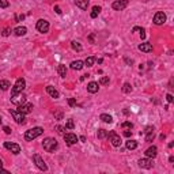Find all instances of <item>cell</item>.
<instances>
[{
  "label": "cell",
  "mask_w": 174,
  "mask_h": 174,
  "mask_svg": "<svg viewBox=\"0 0 174 174\" xmlns=\"http://www.w3.org/2000/svg\"><path fill=\"white\" fill-rule=\"evenodd\" d=\"M101 12V7L99 6H94L93 7V12H91V18H97V15Z\"/></svg>",
  "instance_id": "obj_26"
},
{
  "label": "cell",
  "mask_w": 174,
  "mask_h": 174,
  "mask_svg": "<svg viewBox=\"0 0 174 174\" xmlns=\"http://www.w3.org/2000/svg\"><path fill=\"white\" fill-rule=\"evenodd\" d=\"M166 99H167L169 104H171V102H173V95H171V94H167V95H166Z\"/></svg>",
  "instance_id": "obj_38"
},
{
  "label": "cell",
  "mask_w": 174,
  "mask_h": 174,
  "mask_svg": "<svg viewBox=\"0 0 174 174\" xmlns=\"http://www.w3.org/2000/svg\"><path fill=\"white\" fill-rule=\"evenodd\" d=\"M37 30L40 33H48L49 30V22L45 21V19H40L37 22Z\"/></svg>",
  "instance_id": "obj_6"
},
{
  "label": "cell",
  "mask_w": 174,
  "mask_h": 174,
  "mask_svg": "<svg viewBox=\"0 0 174 174\" xmlns=\"http://www.w3.org/2000/svg\"><path fill=\"white\" fill-rule=\"evenodd\" d=\"M140 30H141V27H133V33H138Z\"/></svg>",
  "instance_id": "obj_47"
},
{
  "label": "cell",
  "mask_w": 174,
  "mask_h": 174,
  "mask_svg": "<svg viewBox=\"0 0 174 174\" xmlns=\"http://www.w3.org/2000/svg\"><path fill=\"white\" fill-rule=\"evenodd\" d=\"M94 63H95V57H87L86 58V61H84V64L87 65V67H93V65H94Z\"/></svg>",
  "instance_id": "obj_28"
},
{
  "label": "cell",
  "mask_w": 174,
  "mask_h": 174,
  "mask_svg": "<svg viewBox=\"0 0 174 174\" xmlns=\"http://www.w3.org/2000/svg\"><path fill=\"white\" fill-rule=\"evenodd\" d=\"M101 120H102L104 122H107V124H110V122L113 121L112 116H109V114H101Z\"/></svg>",
  "instance_id": "obj_27"
},
{
  "label": "cell",
  "mask_w": 174,
  "mask_h": 174,
  "mask_svg": "<svg viewBox=\"0 0 174 174\" xmlns=\"http://www.w3.org/2000/svg\"><path fill=\"white\" fill-rule=\"evenodd\" d=\"M122 91L127 93V94H128V93H131L132 91V86L129 84V83H125V84H124V87H122Z\"/></svg>",
  "instance_id": "obj_31"
},
{
  "label": "cell",
  "mask_w": 174,
  "mask_h": 174,
  "mask_svg": "<svg viewBox=\"0 0 174 174\" xmlns=\"http://www.w3.org/2000/svg\"><path fill=\"white\" fill-rule=\"evenodd\" d=\"M10 33H11V29H10V27H6V29L3 30V36H4V37L10 36Z\"/></svg>",
  "instance_id": "obj_37"
},
{
  "label": "cell",
  "mask_w": 174,
  "mask_h": 174,
  "mask_svg": "<svg viewBox=\"0 0 174 174\" xmlns=\"http://www.w3.org/2000/svg\"><path fill=\"white\" fill-rule=\"evenodd\" d=\"M107 138H109V141L113 144L114 147H120V146H121V143H122L121 138H120L116 132H110V133H107Z\"/></svg>",
  "instance_id": "obj_5"
},
{
  "label": "cell",
  "mask_w": 174,
  "mask_h": 174,
  "mask_svg": "<svg viewBox=\"0 0 174 174\" xmlns=\"http://www.w3.org/2000/svg\"><path fill=\"white\" fill-rule=\"evenodd\" d=\"M127 6H128V0H116V1H113V4H112L113 10H116V11H122Z\"/></svg>",
  "instance_id": "obj_9"
},
{
  "label": "cell",
  "mask_w": 174,
  "mask_h": 174,
  "mask_svg": "<svg viewBox=\"0 0 174 174\" xmlns=\"http://www.w3.org/2000/svg\"><path fill=\"white\" fill-rule=\"evenodd\" d=\"M3 131H4V132H6V133H7V135H10V133H11V129H10V128H8V127H4V128H3Z\"/></svg>",
  "instance_id": "obj_39"
},
{
  "label": "cell",
  "mask_w": 174,
  "mask_h": 174,
  "mask_svg": "<svg viewBox=\"0 0 174 174\" xmlns=\"http://www.w3.org/2000/svg\"><path fill=\"white\" fill-rule=\"evenodd\" d=\"M4 147H6L7 150H10L12 154H15V155H18L19 153H21V147L18 146V144L15 143H10V141H6L4 143Z\"/></svg>",
  "instance_id": "obj_11"
},
{
  "label": "cell",
  "mask_w": 174,
  "mask_h": 174,
  "mask_svg": "<svg viewBox=\"0 0 174 174\" xmlns=\"http://www.w3.org/2000/svg\"><path fill=\"white\" fill-rule=\"evenodd\" d=\"M139 166L143 169H153L154 167V161L153 158H144L139 161Z\"/></svg>",
  "instance_id": "obj_10"
},
{
  "label": "cell",
  "mask_w": 174,
  "mask_h": 174,
  "mask_svg": "<svg viewBox=\"0 0 174 174\" xmlns=\"http://www.w3.org/2000/svg\"><path fill=\"white\" fill-rule=\"evenodd\" d=\"M0 169H3V161L0 159Z\"/></svg>",
  "instance_id": "obj_48"
},
{
  "label": "cell",
  "mask_w": 174,
  "mask_h": 174,
  "mask_svg": "<svg viewBox=\"0 0 174 174\" xmlns=\"http://www.w3.org/2000/svg\"><path fill=\"white\" fill-rule=\"evenodd\" d=\"M11 102L12 104H15V105H23L24 102H26V97H24L22 93H18V94H15V95H12L11 97Z\"/></svg>",
  "instance_id": "obj_7"
},
{
  "label": "cell",
  "mask_w": 174,
  "mask_h": 174,
  "mask_svg": "<svg viewBox=\"0 0 174 174\" xmlns=\"http://www.w3.org/2000/svg\"><path fill=\"white\" fill-rule=\"evenodd\" d=\"M71 48H72L73 50H76V52H80V50H82V45H80L78 41H72V42H71Z\"/></svg>",
  "instance_id": "obj_25"
},
{
  "label": "cell",
  "mask_w": 174,
  "mask_h": 174,
  "mask_svg": "<svg viewBox=\"0 0 174 174\" xmlns=\"http://www.w3.org/2000/svg\"><path fill=\"white\" fill-rule=\"evenodd\" d=\"M154 131V128H153V127H147V128H146V131H144V132H146V133H148V132H153Z\"/></svg>",
  "instance_id": "obj_40"
},
{
  "label": "cell",
  "mask_w": 174,
  "mask_h": 174,
  "mask_svg": "<svg viewBox=\"0 0 174 174\" xmlns=\"http://www.w3.org/2000/svg\"><path fill=\"white\" fill-rule=\"evenodd\" d=\"M56 129H57V132H60V133H61L64 128H63V127H60V125H57V127H56Z\"/></svg>",
  "instance_id": "obj_44"
},
{
  "label": "cell",
  "mask_w": 174,
  "mask_h": 174,
  "mask_svg": "<svg viewBox=\"0 0 174 174\" xmlns=\"http://www.w3.org/2000/svg\"><path fill=\"white\" fill-rule=\"evenodd\" d=\"M68 105H70V106H76V101H75V99H73V98H70V99H68Z\"/></svg>",
  "instance_id": "obj_36"
},
{
  "label": "cell",
  "mask_w": 174,
  "mask_h": 174,
  "mask_svg": "<svg viewBox=\"0 0 174 174\" xmlns=\"http://www.w3.org/2000/svg\"><path fill=\"white\" fill-rule=\"evenodd\" d=\"M24 86H26V82H24V79H23V78H19V79L16 80V83L14 84V87H12L11 94L15 95V94H18V93H22L24 90Z\"/></svg>",
  "instance_id": "obj_3"
},
{
  "label": "cell",
  "mask_w": 174,
  "mask_h": 174,
  "mask_svg": "<svg viewBox=\"0 0 174 174\" xmlns=\"http://www.w3.org/2000/svg\"><path fill=\"white\" fill-rule=\"evenodd\" d=\"M55 11L57 12V14H61V10H60V7H57V6L55 7Z\"/></svg>",
  "instance_id": "obj_46"
},
{
  "label": "cell",
  "mask_w": 174,
  "mask_h": 174,
  "mask_svg": "<svg viewBox=\"0 0 174 174\" xmlns=\"http://www.w3.org/2000/svg\"><path fill=\"white\" fill-rule=\"evenodd\" d=\"M125 63H127V64H129V65H132V64H133V61H132V60H129V58H125Z\"/></svg>",
  "instance_id": "obj_45"
},
{
  "label": "cell",
  "mask_w": 174,
  "mask_h": 174,
  "mask_svg": "<svg viewBox=\"0 0 174 174\" xmlns=\"http://www.w3.org/2000/svg\"><path fill=\"white\" fill-rule=\"evenodd\" d=\"M46 91H48V94L50 95L52 98H58L60 97V93H58L53 86H48V87H46Z\"/></svg>",
  "instance_id": "obj_18"
},
{
  "label": "cell",
  "mask_w": 174,
  "mask_h": 174,
  "mask_svg": "<svg viewBox=\"0 0 174 174\" xmlns=\"http://www.w3.org/2000/svg\"><path fill=\"white\" fill-rule=\"evenodd\" d=\"M65 128H68V129H73V128H75V124H73V120H68V121H67V124H65Z\"/></svg>",
  "instance_id": "obj_33"
},
{
  "label": "cell",
  "mask_w": 174,
  "mask_h": 174,
  "mask_svg": "<svg viewBox=\"0 0 174 174\" xmlns=\"http://www.w3.org/2000/svg\"><path fill=\"white\" fill-rule=\"evenodd\" d=\"M42 146H44V150H46L48 153H53L57 148V140L52 138H46L42 141Z\"/></svg>",
  "instance_id": "obj_2"
},
{
  "label": "cell",
  "mask_w": 174,
  "mask_h": 174,
  "mask_svg": "<svg viewBox=\"0 0 174 174\" xmlns=\"http://www.w3.org/2000/svg\"><path fill=\"white\" fill-rule=\"evenodd\" d=\"M31 110H33V104H26V102H24L23 105H19L18 106V112H21V113H23V114L31 113Z\"/></svg>",
  "instance_id": "obj_13"
},
{
  "label": "cell",
  "mask_w": 174,
  "mask_h": 174,
  "mask_svg": "<svg viewBox=\"0 0 174 174\" xmlns=\"http://www.w3.org/2000/svg\"><path fill=\"white\" fill-rule=\"evenodd\" d=\"M154 138H155V132H148L147 133V136H146V141H153L154 140Z\"/></svg>",
  "instance_id": "obj_30"
},
{
  "label": "cell",
  "mask_w": 174,
  "mask_h": 174,
  "mask_svg": "<svg viewBox=\"0 0 174 174\" xmlns=\"http://www.w3.org/2000/svg\"><path fill=\"white\" fill-rule=\"evenodd\" d=\"M98 83L97 82H90L89 84H87V91L91 93V94H95V93H98Z\"/></svg>",
  "instance_id": "obj_17"
},
{
  "label": "cell",
  "mask_w": 174,
  "mask_h": 174,
  "mask_svg": "<svg viewBox=\"0 0 174 174\" xmlns=\"http://www.w3.org/2000/svg\"><path fill=\"white\" fill-rule=\"evenodd\" d=\"M75 4H76L80 10H87V7H89V0H75Z\"/></svg>",
  "instance_id": "obj_21"
},
{
  "label": "cell",
  "mask_w": 174,
  "mask_h": 174,
  "mask_svg": "<svg viewBox=\"0 0 174 174\" xmlns=\"http://www.w3.org/2000/svg\"><path fill=\"white\" fill-rule=\"evenodd\" d=\"M8 4V0H0V8H7Z\"/></svg>",
  "instance_id": "obj_34"
},
{
  "label": "cell",
  "mask_w": 174,
  "mask_h": 174,
  "mask_svg": "<svg viewBox=\"0 0 174 174\" xmlns=\"http://www.w3.org/2000/svg\"><path fill=\"white\" fill-rule=\"evenodd\" d=\"M98 138H99V139L107 138V132L105 131V129H99V131H98Z\"/></svg>",
  "instance_id": "obj_29"
},
{
  "label": "cell",
  "mask_w": 174,
  "mask_h": 174,
  "mask_svg": "<svg viewBox=\"0 0 174 174\" xmlns=\"http://www.w3.org/2000/svg\"><path fill=\"white\" fill-rule=\"evenodd\" d=\"M11 116L14 117V120H15L18 124H22V125H23L24 122H26V120H24V114L21 113V112H18V110H11Z\"/></svg>",
  "instance_id": "obj_8"
},
{
  "label": "cell",
  "mask_w": 174,
  "mask_h": 174,
  "mask_svg": "<svg viewBox=\"0 0 174 174\" xmlns=\"http://www.w3.org/2000/svg\"><path fill=\"white\" fill-rule=\"evenodd\" d=\"M99 84H109V78L107 76H104L99 79Z\"/></svg>",
  "instance_id": "obj_35"
},
{
  "label": "cell",
  "mask_w": 174,
  "mask_h": 174,
  "mask_svg": "<svg viewBox=\"0 0 174 174\" xmlns=\"http://www.w3.org/2000/svg\"><path fill=\"white\" fill-rule=\"evenodd\" d=\"M23 18H24V15H18V16H16V21H23Z\"/></svg>",
  "instance_id": "obj_43"
},
{
  "label": "cell",
  "mask_w": 174,
  "mask_h": 174,
  "mask_svg": "<svg viewBox=\"0 0 174 174\" xmlns=\"http://www.w3.org/2000/svg\"><path fill=\"white\" fill-rule=\"evenodd\" d=\"M10 87H11V84H10V82H8V80H0V89L3 90V91L8 90Z\"/></svg>",
  "instance_id": "obj_22"
},
{
  "label": "cell",
  "mask_w": 174,
  "mask_h": 174,
  "mask_svg": "<svg viewBox=\"0 0 174 174\" xmlns=\"http://www.w3.org/2000/svg\"><path fill=\"white\" fill-rule=\"evenodd\" d=\"M124 135H125L127 138H129V136L132 135V131H125V132H124Z\"/></svg>",
  "instance_id": "obj_42"
},
{
  "label": "cell",
  "mask_w": 174,
  "mask_h": 174,
  "mask_svg": "<svg viewBox=\"0 0 174 174\" xmlns=\"http://www.w3.org/2000/svg\"><path fill=\"white\" fill-rule=\"evenodd\" d=\"M139 50L146 52V53H150V52H153V45H151V44H148V42L140 44V45H139Z\"/></svg>",
  "instance_id": "obj_16"
},
{
  "label": "cell",
  "mask_w": 174,
  "mask_h": 174,
  "mask_svg": "<svg viewBox=\"0 0 174 174\" xmlns=\"http://www.w3.org/2000/svg\"><path fill=\"white\" fill-rule=\"evenodd\" d=\"M42 133H44V129L41 128V127H36V128H31V129H29V131L24 133V140L31 141V140H34L36 138L41 136Z\"/></svg>",
  "instance_id": "obj_1"
},
{
  "label": "cell",
  "mask_w": 174,
  "mask_h": 174,
  "mask_svg": "<svg viewBox=\"0 0 174 174\" xmlns=\"http://www.w3.org/2000/svg\"><path fill=\"white\" fill-rule=\"evenodd\" d=\"M64 140L68 146H72V144H75L78 141V138H76V135H73V133H65Z\"/></svg>",
  "instance_id": "obj_14"
},
{
  "label": "cell",
  "mask_w": 174,
  "mask_h": 174,
  "mask_svg": "<svg viewBox=\"0 0 174 174\" xmlns=\"http://www.w3.org/2000/svg\"><path fill=\"white\" fill-rule=\"evenodd\" d=\"M165 22H166V14L165 12H162V11L156 12L155 16H154V23L159 26V24H163Z\"/></svg>",
  "instance_id": "obj_12"
},
{
  "label": "cell",
  "mask_w": 174,
  "mask_h": 174,
  "mask_svg": "<svg viewBox=\"0 0 174 174\" xmlns=\"http://www.w3.org/2000/svg\"><path fill=\"white\" fill-rule=\"evenodd\" d=\"M140 37H141V40H144V38H146V34H144V29H141V30H140Z\"/></svg>",
  "instance_id": "obj_41"
},
{
  "label": "cell",
  "mask_w": 174,
  "mask_h": 174,
  "mask_svg": "<svg viewBox=\"0 0 174 174\" xmlns=\"http://www.w3.org/2000/svg\"><path fill=\"white\" fill-rule=\"evenodd\" d=\"M33 161H34V163L37 165V167L40 169V170H44V171H46L48 170V166H46V163H45V161H44L42 158H41L38 154H36V155H33Z\"/></svg>",
  "instance_id": "obj_4"
},
{
  "label": "cell",
  "mask_w": 174,
  "mask_h": 174,
  "mask_svg": "<svg viewBox=\"0 0 174 174\" xmlns=\"http://www.w3.org/2000/svg\"><path fill=\"white\" fill-rule=\"evenodd\" d=\"M121 127L124 129H132V127H133V125H132V122L125 121V122H122V124H121Z\"/></svg>",
  "instance_id": "obj_32"
},
{
  "label": "cell",
  "mask_w": 174,
  "mask_h": 174,
  "mask_svg": "<svg viewBox=\"0 0 174 174\" xmlns=\"http://www.w3.org/2000/svg\"><path fill=\"white\" fill-rule=\"evenodd\" d=\"M144 154H146L147 158H153L154 159L156 155H158V148H156L155 146H153V147H150V148H147Z\"/></svg>",
  "instance_id": "obj_15"
},
{
  "label": "cell",
  "mask_w": 174,
  "mask_h": 174,
  "mask_svg": "<svg viewBox=\"0 0 174 174\" xmlns=\"http://www.w3.org/2000/svg\"><path fill=\"white\" fill-rule=\"evenodd\" d=\"M83 67H84V63H83L82 60H76V61H72V63H71V68H72V70L79 71V70H82Z\"/></svg>",
  "instance_id": "obj_19"
},
{
  "label": "cell",
  "mask_w": 174,
  "mask_h": 174,
  "mask_svg": "<svg viewBox=\"0 0 174 174\" xmlns=\"http://www.w3.org/2000/svg\"><path fill=\"white\" fill-rule=\"evenodd\" d=\"M26 33H27V29L24 27V26H18L16 29H14V34H15V36H18V37L24 36Z\"/></svg>",
  "instance_id": "obj_20"
},
{
  "label": "cell",
  "mask_w": 174,
  "mask_h": 174,
  "mask_svg": "<svg viewBox=\"0 0 174 174\" xmlns=\"http://www.w3.org/2000/svg\"><path fill=\"white\" fill-rule=\"evenodd\" d=\"M0 124H1V117H0Z\"/></svg>",
  "instance_id": "obj_49"
},
{
  "label": "cell",
  "mask_w": 174,
  "mask_h": 174,
  "mask_svg": "<svg viewBox=\"0 0 174 174\" xmlns=\"http://www.w3.org/2000/svg\"><path fill=\"white\" fill-rule=\"evenodd\" d=\"M57 72L61 78H65V75H67V68H65V65H58Z\"/></svg>",
  "instance_id": "obj_23"
},
{
  "label": "cell",
  "mask_w": 174,
  "mask_h": 174,
  "mask_svg": "<svg viewBox=\"0 0 174 174\" xmlns=\"http://www.w3.org/2000/svg\"><path fill=\"white\" fill-rule=\"evenodd\" d=\"M125 146H127V148H128V150H135V148L138 147V143H136L135 140H128L125 143Z\"/></svg>",
  "instance_id": "obj_24"
}]
</instances>
